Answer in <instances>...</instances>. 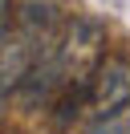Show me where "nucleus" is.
<instances>
[{
    "instance_id": "f257e3e1",
    "label": "nucleus",
    "mask_w": 130,
    "mask_h": 134,
    "mask_svg": "<svg viewBox=\"0 0 130 134\" xmlns=\"http://www.w3.org/2000/svg\"><path fill=\"white\" fill-rule=\"evenodd\" d=\"M130 102V61L126 57H102V65L89 77V93H85V110L94 118L114 114Z\"/></svg>"
},
{
    "instance_id": "f03ea898",
    "label": "nucleus",
    "mask_w": 130,
    "mask_h": 134,
    "mask_svg": "<svg viewBox=\"0 0 130 134\" xmlns=\"http://www.w3.org/2000/svg\"><path fill=\"white\" fill-rule=\"evenodd\" d=\"M81 134H130V102H126L122 110H114V114L94 118V122H89Z\"/></svg>"
},
{
    "instance_id": "7ed1b4c3",
    "label": "nucleus",
    "mask_w": 130,
    "mask_h": 134,
    "mask_svg": "<svg viewBox=\"0 0 130 134\" xmlns=\"http://www.w3.org/2000/svg\"><path fill=\"white\" fill-rule=\"evenodd\" d=\"M12 29H16V12H12V0H0V45L12 37Z\"/></svg>"
}]
</instances>
